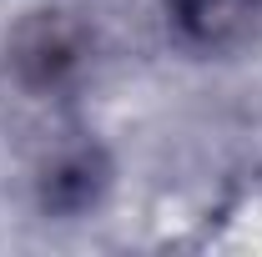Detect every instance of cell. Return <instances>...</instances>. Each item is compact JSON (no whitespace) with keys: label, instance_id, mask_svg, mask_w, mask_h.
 <instances>
[{"label":"cell","instance_id":"1","mask_svg":"<svg viewBox=\"0 0 262 257\" xmlns=\"http://www.w3.org/2000/svg\"><path fill=\"white\" fill-rule=\"evenodd\" d=\"M15 61H20V71L31 81H61L66 71L81 61V35L71 31L66 20H56V15H40V20H31L20 31Z\"/></svg>","mask_w":262,"mask_h":257},{"label":"cell","instance_id":"2","mask_svg":"<svg viewBox=\"0 0 262 257\" xmlns=\"http://www.w3.org/2000/svg\"><path fill=\"white\" fill-rule=\"evenodd\" d=\"M252 5H257V0H177V15H182V26L192 35L222 40V35H232L252 15Z\"/></svg>","mask_w":262,"mask_h":257}]
</instances>
